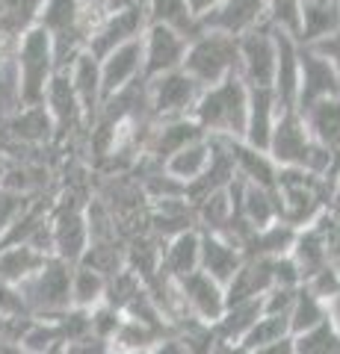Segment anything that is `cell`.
<instances>
[{
  "instance_id": "cell-1",
  "label": "cell",
  "mask_w": 340,
  "mask_h": 354,
  "mask_svg": "<svg viewBox=\"0 0 340 354\" xmlns=\"http://www.w3.org/2000/svg\"><path fill=\"white\" fill-rule=\"evenodd\" d=\"M193 118L211 139H243L249 118V86L240 74L202 88L193 106Z\"/></svg>"
},
{
  "instance_id": "cell-2",
  "label": "cell",
  "mask_w": 340,
  "mask_h": 354,
  "mask_svg": "<svg viewBox=\"0 0 340 354\" xmlns=\"http://www.w3.org/2000/svg\"><path fill=\"white\" fill-rule=\"evenodd\" d=\"M12 74L21 106L45 104V92L57 74V57H53V41L42 27H30L15 41L12 53Z\"/></svg>"
},
{
  "instance_id": "cell-3",
  "label": "cell",
  "mask_w": 340,
  "mask_h": 354,
  "mask_svg": "<svg viewBox=\"0 0 340 354\" xmlns=\"http://www.w3.org/2000/svg\"><path fill=\"white\" fill-rule=\"evenodd\" d=\"M276 195L281 204V221L296 230L314 225L325 213L328 204V180L305 169H278Z\"/></svg>"
},
{
  "instance_id": "cell-4",
  "label": "cell",
  "mask_w": 340,
  "mask_h": 354,
  "mask_svg": "<svg viewBox=\"0 0 340 354\" xmlns=\"http://www.w3.org/2000/svg\"><path fill=\"white\" fill-rule=\"evenodd\" d=\"M181 68L193 77L202 88L216 86L228 77L240 74V53H237V36L219 30H202L190 41Z\"/></svg>"
},
{
  "instance_id": "cell-5",
  "label": "cell",
  "mask_w": 340,
  "mask_h": 354,
  "mask_svg": "<svg viewBox=\"0 0 340 354\" xmlns=\"http://www.w3.org/2000/svg\"><path fill=\"white\" fill-rule=\"evenodd\" d=\"M71 263L51 257L30 281L21 283L33 319H60L71 310Z\"/></svg>"
},
{
  "instance_id": "cell-6",
  "label": "cell",
  "mask_w": 340,
  "mask_h": 354,
  "mask_svg": "<svg viewBox=\"0 0 340 354\" xmlns=\"http://www.w3.org/2000/svg\"><path fill=\"white\" fill-rule=\"evenodd\" d=\"M51 251L62 263L78 266L89 248V218H86V204L78 201V195H65L62 201L51 209Z\"/></svg>"
},
{
  "instance_id": "cell-7",
  "label": "cell",
  "mask_w": 340,
  "mask_h": 354,
  "mask_svg": "<svg viewBox=\"0 0 340 354\" xmlns=\"http://www.w3.org/2000/svg\"><path fill=\"white\" fill-rule=\"evenodd\" d=\"M175 298H178V322L181 319H195L202 325H216L225 313V286L213 281L207 272H193L186 278L175 281Z\"/></svg>"
},
{
  "instance_id": "cell-8",
  "label": "cell",
  "mask_w": 340,
  "mask_h": 354,
  "mask_svg": "<svg viewBox=\"0 0 340 354\" xmlns=\"http://www.w3.org/2000/svg\"><path fill=\"white\" fill-rule=\"evenodd\" d=\"M145 95H148V109L154 121L186 118L193 115V106L202 95V86L184 68H178V71L160 74L154 80H145Z\"/></svg>"
},
{
  "instance_id": "cell-9",
  "label": "cell",
  "mask_w": 340,
  "mask_h": 354,
  "mask_svg": "<svg viewBox=\"0 0 340 354\" xmlns=\"http://www.w3.org/2000/svg\"><path fill=\"white\" fill-rule=\"evenodd\" d=\"M237 53H240V80L249 88L269 86L276 80V57H278V41L276 27L260 24L255 30L237 36Z\"/></svg>"
},
{
  "instance_id": "cell-10",
  "label": "cell",
  "mask_w": 340,
  "mask_h": 354,
  "mask_svg": "<svg viewBox=\"0 0 340 354\" xmlns=\"http://www.w3.org/2000/svg\"><path fill=\"white\" fill-rule=\"evenodd\" d=\"M190 39L181 36L178 30L163 27V24H148L142 32V77L154 80L160 74L178 71L184 65Z\"/></svg>"
},
{
  "instance_id": "cell-11",
  "label": "cell",
  "mask_w": 340,
  "mask_h": 354,
  "mask_svg": "<svg viewBox=\"0 0 340 354\" xmlns=\"http://www.w3.org/2000/svg\"><path fill=\"white\" fill-rule=\"evenodd\" d=\"M145 27H148V15H145V0H142V3L134 9H122V12L104 15V21L92 30L89 41H86V50H89L95 59H104L109 50L122 48L127 41L142 39Z\"/></svg>"
},
{
  "instance_id": "cell-12",
  "label": "cell",
  "mask_w": 340,
  "mask_h": 354,
  "mask_svg": "<svg viewBox=\"0 0 340 354\" xmlns=\"http://www.w3.org/2000/svg\"><path fill=\"white\" fill-rule=\"evenodd\" d=\"M45 109L53 121V142H65L86 124L80 97L69 80V71H57L45 92Z\"/></svg>"
},
{
  "instance_id": "cell-13",
  "label": "cell",
  "mask_w": 340,
  "mask_h": 354,
  "mask_svg": "<svg viewBox=\"0 0 340 354\" xmlns=\"http://www.w3.org/2000/svg\"><path fill=\"white\" fill-rule=\"evenodd\" d=\"M53 142V121L45 104L39 106H18L3 124H0V148H42Z\"/></svg>"
},
{
  "instance_id": "cell-14",
  "label": "cell",
  "mask_w": 340,
  "mask_h": 354,
  "mask_svg": "<svg viewBox=\"0 0 340 354\" xmlns=\"http://www.w3.org/2000/svg\"><path fill=\"white\" fill-rule=\"evenodd\" d=\"M325 97H340V77L320 53L311 48L299 50V95H296V109H308Z\"/></svg>"
},
{
  "instance_id": "cell-15",
  "label": "cell",
  "mask_w": 340,
  "mask_h": 354,
  "mask_svg": "<svg viewBox=\"0 0 340 354\" xmlns=\"http://www.w3.org/2000/svg\"><path fill=\"white\" fill-rule=\"evenodd\" d=\"M207 133L199 127V121L193 115L186 118H166V121H154L145 136V148L142 153L154 162V165H163L172 153H178L181 148H186L190 142L195 139H204Z\"/></svg>"
},
{
  "instance_id": "cell-16",
  "label": "cell",
  "mask_w": 340,
  "mask_h": 354,
  "mask_svg": "<svg viewBox=\"0 0 340 354\" xmlns=\"http://www.w3.org/2000/svg\"><path fill=\"white\" fill-rule=\"evenodd\" d=\"M267 21V0H219V6L202 18L204 30H219L228 36H243Z\"/></svg>"
},
{
  "instance_id": "cell-17",
  "label": "cell",
  "mask_w": 340,
  "mask_h": 354,
  "mask_svg": "<svg viewBox=\"0 0 340 354\" xmlns=\"http://www.w3.org/2000/svg\"><path fill=\"white\" fill-rule=\"evenodd\" d=\"M101 65V95L107 97L118 95L122 88L134 86L136 80H145L142 77V39L127 41L122 48L109 50L104 59H98Z\"/></svg>"
},
{
  "instance_id": "cell-18",
  "label": "cell",
  "mask_w": 340,
  "mask_h": 354,
  "mask_svg": "<svg viewBox=\"0 0 340 354\" xmlns=\"http://www.w3.org/2000/svg\"><path fill=\"white\" fill-rule=\"evenodd\" d=\"M202 269V230L193 227V230H184V234L166 239L160 245V278L163 281H181L186 274L199 272Z\"/></svg>"
},
{
  "instance_id": "cell-19",
  "label": "cell",
  "mask_w": 340,
  "mask_h": 354,
  "mask_svg": "<svg viewBox=\"0 0 340 354\" xmlns=\"http://www.w3.org/2000/svg\"><path fill=\"white\" fill-rule=\"evenodd\" d=\"M278 113H281V106L269 86L249 88V118H246L243 142H249V145L258 151H267L269 139H272V127H276V121H278Z\"/></svg>"
},
{
  "instance_id": "cell-20",
  "label": "cell",
  "mask_w": 340,
  "mask_h": 354,
  "mask_svg": "<svg viewBox=\"0 0 340 354\" xmlns=\"http://www.w3.org/2000/svg\"><path fill=\"white\" fill-rule=\"evenodd\" d=\"M278 41V57H276V80H272V92L281 109H296V95H299V50L302 44L296 41L290 32L276 30Z\"/></svg>"
},
{
  "instance_id": "cell-21",
  "label": "cell",
  "mask_w": 340,
  "mask_h": 354,
  "mask_svg": "<svg viewBox=\"0 0 340 354\" xmlns=\"http://www.w3.org/2000/svg\"><path fill=\"white\" fill-rule=\"evenodd\" d=\"M276 281H272V260L269 257H246L237 274L225 286V307L237 301H249V298L267 295Z\"/></svg>"
},
{
  "instance_id": "cell-22",
  "label": "cell",
  "mask_w": 340,
  "mask_h": 354,
  "mask_svg": "<svg viewBox=\"0 0 340 354\" xmlns=\"http://www.w3.org/2000/svg\"><path fill=\"white\" fill-rule=\"evenodd\" d=\"M228 153L234 160L237 177H243L246 183L263 186V189H276V177H278V165L272 162V157L267 151L251 148L243 139H222Z\"/></svg>"
},
{
  "instance_id": "cell-23",
  "label": "cell",
  "mask_w": 340,
  "mask_h": 354,
  "mask_svg": "<svg viewBox=\"0 0 340 354\" xmlns=\"http://www.w3.org/2000/svg\"><path fill=\"white\" fill-rule=\"evenodd\" d=\"M243 260L246 257H243V251H240V245H234L228 236L202 230V272H207L213 281L228 286V281L237 274Z\"/></svg>"
},
{
  "instance_id": "cell-24",
  "label": "cell",
  "mask_w": 340,
  "mask_h": 354,
  "mask_svg": "<svg viewBox=\"0 0 340 354\" xmlns=\"http://www.w3.org/2000/svg\"><path fill=\"white\" fill-rule=\"evenodd\" d=\"M69 80L74 86V92L80 97V106L86 113V124H92L101 113V104H104V95H101V65L92 57L89 50H83L78 59H74L69 68Z\"/></svg>"
},
{
  "instance_id": "cell-25",
  "label": "cell",
  "mask_w": 340,
  "mask_h": 354,
  "mask_svg": "<svg viewBox=\"0 0 340 354\" xmlns=\"http://www.w3.org/2000/svg\"><path fill=\"white\" fill-rule=\"evenodd\" d=\"M299 115L305 121V127H308L311 139L328 148L334 157H340V97L316 101L308 109H299Z\"/></svg>"
},
{
  "instance_id": "cell-26",
  "label": "cell",
  "mask_w": 340,
  "mask_h": 354,
  "mask_svg": "<svg viewBox=\"0 0 340 354\" xmlns=\"http://www.w3.org/2000/svg\"><path fill=\"white\" fill-rule=\"evenodd\" d=\"M51 257L45 251L27 245V242H18V245H3L0 248V278L21 286L24 281H30L42 266H45Z\"/></svg>"
},
{
  "instance_id": "cell-27",
  "label": "cell",
  "mask_w": 340,
  "mask_h": 354,
  "mask_svg": "<svg viewBox=\"0 0 340 354\" xmlns=\"http://www.w3.org/2000/svg\"><path fill=\"white\" fill-rule=\"evenodd\" d=\"M260 316H263V295L249 298V301L228 304L225 313L219 316V322L213 325V337L228 339V342H243V337L255 328V322Z\"/></svg>"
},
{
  "instance_id": "cell-28",
  "label": "cell",
  "mask_w": 340,
  "mask_h": 354,
  "mask_svg": "<svg viewBox=\"0 0 340 354\" xmlns=\"http://www.w3.org/2000/svg\"><path fill=\"white\" fill-rule=\"evenodd\" d=\"M145 15H148V24H163V27H172L178 30L181 36L186 39H195L202 27V18H195L186 6V0H145Z\"/></svg>"
},
{
  "instance_id": "cell-29",
  "label": "cell",
  "mask_w": 340,
  "mask_h": 354,
  "mask_svg": "<svg viewBox=\"0 0 340 354\" xmlns=\"http://www.w3.org/2000/svg\"><path fill=\"white\" fill-rule=\"evenodd\" d=\"M207 162H211V136L195 139L186 148H181L178 153H172V157L163 162V171H166L169 177H175L178 183L190 186L193 180H199L202 177V171L207 169Z\"/></svg>"
},
{
  "instance_id": "cell-30",
  "label": "cell",
  "mask_w": 340,
  "mask_h": 354,
  "mask_svg": "<svg viewBox=\"0 0 340 354\" xmlns=\"http://www.w3.org/2000/svg\"><path fill=\"white\" fill-rule=\"evenodd\" d=\"M340 30V3H302V24H299V44H314Z\"/></svg>"
},
{
  "instance_id": "cell-31",
  "label": "cell",
  "mask_w": 340,
  "mask_h": 354,
  "mask_svg": "<svg viewBox=\"0 0 340 354\" xmlns=\"http://www.w3.org/2000/svg\"><path fill=\"white\" fill-rule=\"evenodd\" d=\"M172 330H163V328H154L148 322H139V319H122L118 325L116 337H113V351L118 354H148L151 348L157 346L163 337H169Z\"/></svg>"
},
{
  "instance_id": "cell-32",
  "label": "cell",
  "mask_w": 340,
  "mask_h": 354,
  "mask_svg": "<svg viewBox=\"0 0 340 354\" xmlns=\"http://www.w3.org/2000/svg\"><path fill=\"white\" fill-rule=\"evenodd\" d=\"M107 286H109V278H104L101 272H95L92 266L78 263L71 269V307L92 310L98 304H104Z\"/></svg>"
},
{
  "instance_id": "cell-33",
  "label": "cell",
  "mask_w": 340,
  "mask_h": 354,
  "mask_svg": "<svg viewBox=\"0 0 340 354\" xmlns=\"http://www.w3.org/2000/svg\"><path fill=\"white\" fill-rule=\"evenodd\" d=\"M323 322H328V307L323 298H316L308 286H299L296 292V301L290 307V334L299 337V334H308V330L320 328Z\"/></svg>"
},
{
  "instance_id": "cell-34",
  "label": "cell",
  "mask_w": 340,
  "mask_h": 354,
  "mask_svg": "<svg viewBox=\"0 0 340 354\" xmlns=\"http://www.w3.org/2000/svg\"><path fill=\"white\" fill-rule=\"evenodd\" d=\"M287 337H293L290 334V313H263L255 322V328L243 337V346L249 351H255V348H263V346H269V342H281Z\"/></svg>"
},
{
  "instance_id": "cell-35",
  "label": "cell",
  "mask_w": 340,
  "mask_h": 354,
  "mask_svg": "<svg viewBox=\"0 0 340 354\" xmlns=\"http://www.w3.org/2000/svg\"><path fill=\"white\" fill-rule=\"evenodd\" d=\"M293 354H340V334L332 322H323L308 334L293 337Z\"/></svg>"
},
{
  "instance_id": "cell-36",
  "label": "cell",
  "mask_w": 340,
  "mask_h": 354,
  "mask_svg": "<svg viewBox=\"0 0 340 354\" xmlns=\"http://www.w3.org/2000/svg\"><path fill=\"white\" fill-rule=\"evenodd\" d=\"M267 21L281 32L299 41V24H302V0H267Z\"/></svg>"
},
{
  "instance_id": "cell-37",
  "label": "cell",
  "mask_w": 340,
  "mask_h": 354,
  "mask_svg": "<svg viewBox=\"0 0 340 354\" xmlns=\"http://www.w3.org/2000/svg\"><path fill=\"white\" fill-rule=\"evenodd\" d=\"M122 319H125L122 310L104 301V304H98V307L89 310V330H92L98 339H104V342L113 346V337H116L118 325H122Z\"/></svg>"
},
{
  "instance_id": "cell-38",
  "label": "cell",
  "mask_w": 340,
  "mask_h": 354,
  "mask_svg": "<svg viewBox=\"0 0 340 354\" xmlns=\"http://www.w3.org/2000/svg\"><path fill=\"white\" fill-rule=\"evenodd\" d=\"M33 204V195H21L12 189H0V239H3L12 225L27 213V207Z\"/></svg>"
},
{
  "instance_id": "cell-39",
  "label": "cell",
  "mask_w": 340,
  "mask_h": 354,
  "mask_svg": "<svg viewBox=\"0 0 340 354\" xmlns=\"http://www.w3.org/2000/svg\"><path fill=\"white\" fill-rule=\"evenodd\" d=\"M0 316L6 319H30V310H27V301L21 295V286L9 283L0 278Z\"/></svg>"
},
{
  "instance_id": "cell-40",
  "label": "cell",
  "mask_w": 340,
  "mask_h": 354,
  "mask_svg": "<svg viewBox=\"0 0 340 354\" xmlns=\"http://www.w3.org/2000/svg\"><path fill=\"white\" fill-rule=\"evenodd\" d=\"M296 292H299V286H272L263 295V313H290Z\"/></svg>"
},
{
  "instance_id": "cell-41",
  "label": "cell",
  "mask_w": 340,
  "mask_h": 354,
  "mask_svg": "<svg viewBox=\"0 0 340 354\" xmlns=\"http://www.w3.org/2000/svg\"><path fill=\"white\" fill-rule=\"evenodd\" d=\"M305 48H311L314 53H320V57L332 65V68L337 71V77H340V30L332 32V36L320 39V41H314V44H305Z\"/></svg>"
},
{
  "instance_id": "cell-42",
  "label": "cell",
  "mask_w": 340,
  "mask_h": 354,
  "mask_svg": "<svg viewBox=\"0 0 340 354\" xmlns=\"http://www.w3.org/2000/svg\"><path fill=\"white\" fill-rule=\"evenodd\" d=\"M148 354H193V351H190V346H186V339L181 334H169V337H163Z\"/></svg>"
},
{
  "instance_id": "cell-43",
  "label": "cell",
  "mask_w": 340,
  "mask_h": 354,
  "mask_svg": "<svg viewBox=\"0 0 340 354\" xmlns=\"http://www.w3.org/2000/svg\"><path fill=\"white\" fill-rule=\"evenodd\" d=\"M325 245H328V266L340 274V221H334V225L328 227Z\"/></svg>"
},
{
  "instance_id": "cell-44",
  "label": "cell",
  "mask_w": 340,
  "mask_h": 354,
  "mask_svg": "<svg viewBox=\"0 0 340 354\" xmlns=\"http://www.w3.org/2000/svg\"><path fill=\"white\" fill-rule=\"evenodd\" d=\"M325 213L340 221V171L328 180V204H325Z\"/></svg>"
},
{
  "instance_id": "cell-45",
  "label": "cell",
  "mask_w": 340,
  "mask_h": 354,
  "mask_svg": "<svg viewBox=\"0 0 340 354\" xmlns=\"http://www.w3.org/2000/svg\"><path fill=\"white\" fill-rule=\"evenodd\" d=\"M249 354H293V337L281 339V342H269V346L255 348V351H249Z\"/></svg>"
},
{
  "instance_id": "cell-46",
  "label": "cell",
  "mask_w": 340,
  "mask_h": 354,
  "mask_svg": "<svg viewBox=\"0 0 340 354\" xmlns=\"http://www.w3.org/2000/svg\"><path fill=\"white\" fill-rule=\"evenodd\" d=\"M211 354H249V348L243 342H228V339H216Z\"/></svg>"
},
{
  "instance_id": "cell-47",
  "label": "cell",
  "mask_w": 340,
  "mask_h": 354,
  "mask_svg": "<svg viewBox=\"0 0 340 354\" xmlns=\"http://www.w3.org/2000/svg\"><path fill=\"white\" fill-rule=\"evenodd\" d=\"M186 6H190V12L195 15V18H204L211 9H216L219 6V0H186Z\"/></svg>"
},
{
  "instance_id": "cell-48",
  "label": "cell",
  "mask_w": 340,
  "mask_h": 354,
  "mask_svg": "<svg viewBox=\"0 0 340 354\" xmlns=\"http://www.w3.org/2000/svg\"><path fill=\"white\" fill-rule=\"evenodd\" d=\"M325 307H328V322H332L334 330L340 334V292L332 298V301H325Z\"/></svg>"
},
{
  "instance_id": "cell-49",
  "label": "cell",
  "mask_w": 340,
  "mask_h": 354,
  "mask_svg": "<svg viewBox=\"0 0 340 354\" xmlns=\"http://www.w3.org/2000/svg\"><path fill=\"white\" fill-rule=\"evenodd\" d=\"M142 0H107V15L109 12H122V9H134Z\"/></svg>"
},
{
  "instance_id": "cell-50",
  "label": "cell",
  "mask_w": 340,
  "mask_h": 354,
  "mask_svg": "<svg viewBox=\"0 0 340 354\" xmlns=\"http://www.w3.org/2000/svg\"><path fill=\"white\" fill-rule=\"evenodd\" d=\"M0 354H24L18 342H9V339H0Z\"/></svg>"
},
{
  "instance_id": "cell-51",
  "label": "cell",
  "mask_w": 340,
  "mask_h": 354,
  "mask_svg": "<svg viewBox=\"0 0 340 354\" xmlns=\"http://www.w3.org/2000/svg\"><path fill=\"white\" fill-rule=\"evenodd\" d=\"M6 171H9V157L0 151V186H3V180H6Z\"/></svg>"
},
{
  "instance_id": "cell-52",
  "label": "cell",
  "mask_w": 340,
  "mask_h": 354,
  "mask_svg": "<svg viewBox=\"0 0 340 354\" xmlns=\"http://www.w3.org/2000/svg\"><path fill=\"white\" fill-rule=\"evenodd\" d=\"M302 3H328V0H302Z\"/></svg>"
},
{
  "instance_id": "cell-53",
  "label": "cell",
  "mask_w": 340,
  "mask_h": 354,
  "mask_svg": "<svg viewBox=\"0 0 340 354\" xmlns=\"http://www.w3.org/2000/svg\"><path fill=\"white\" fill-rule=\"evenodd\" d=\"M3 68H6V65H0V71H3Z\"/></svg>"
},
{
  "instance_id": "cell-54",
  "label": "cell",
  "mask_w": 340,
  "mask_h": 354,
  "mask_svg": "<svg viewBox=\"0 0 340 354\" xmlns=\"http://www.w3.org/2000/svg\"><path fill=\"white\" fill-rule=\"evenodd\" d=\"M337 3H340V0H337Z\"/></svg>"
},
{
  "instance_id": "cell-55",
  "label": "cell",
  "mask_w": 340,
  "mask_h": 354,
  "mask_svg": "<svg viewBox=\"0 0 340 354\" xmlns=\"http://www.w3.org/2000/svg\"><path fill=\"white\" fill-rule=\"evenodd\" d=\"M60 354H62V351H60Z\"/></svg>"
}]
</instances>
